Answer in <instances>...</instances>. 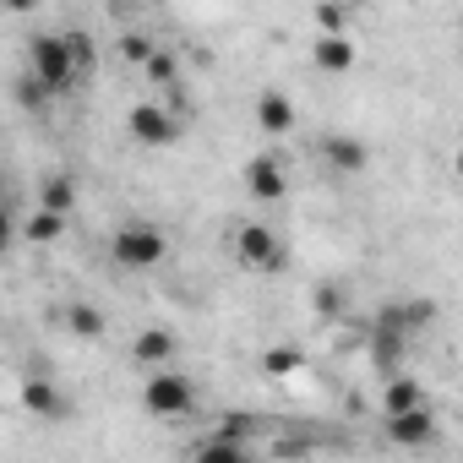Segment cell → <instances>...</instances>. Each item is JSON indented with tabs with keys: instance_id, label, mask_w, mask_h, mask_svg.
Masks as SVG:
<instances>
[{
	"instance_id": "83f0119b",
	"label": "cell",
	"mask_w": 463,
	"mask_h": 463,
	"mask_svg": "<svg viewBox=\"0 0 463 463\" xmlns=\"http://www.w3.org/2000/svg\"><path fill=\"white\" fill-rule=\"evenodd\" d=\"M235 463H257V458H251V452H241V458H235Z\"/></svg>"
},
{
	"instance_id": "603a6c76",
	"label": "cell",
	"mask_w": 463,
	"mask_h": 463,
	"mask_svg": "<svg viewBox=\"0 0 463 463\" xmlns=\"http://www.w3.org/2000/svg\"><path fill=\"white\" fill-rule=\"evenodd\" d=\"M344 23H349L344 6H317V28H322V39H344Z\"/></svg>"
},
{
	"instance_id": "3957f363",
	"label": "cell",
	"mask_w": 463,
	"mask_h": 463,
	"mask_svg": "<svg viewBox=\"0 0 463 463\" xmlns=\"http://www.w3.org/2000/svg\"><path fill=\"white\" fill-rule=\"evenodd\" d=\"M191 403H196V387H191V376H180V371H153L147 387H142V409H147V414L175 420V414H191Z\"/></svg>"
},
{
	"instance_id": "44dd1931",
	"label": "cell",
	"mask_w": 463,
	"mask_h": 463,
	"mask_svg": "<svg viewBox=\"0 0 463 463\" xmlns=\"http://www.w3.org/2000/svg\"><path fill=\"white\" fill-rule=\"evenodd\" d=\"M398 306H403V327H409V333H420V327L436 322V306H430V300H398Z\"/></svg>"
},
{
	"instance_id": "4316f807",
	"label": "cell",
	"mask_w": 463,
	"mask_h": 463,
	"mask_svg": "<svg viewBox=\"0 0 463 463\" xmlns=\"http://www.w3.org/2000/svg\"><path fill=\"white\" fill-rule=\"evenodd\" d=\"M12 241H17V218H12V207L0 202V257L12 251Z\"/></svg>"
},
{
	"instance_id": "d4e9b609",
	"label": "cell",
	"mask_w": 463,
	"mask_h": 463,
	"mask_svg": "<svg viewBox=\"0 0 463 463\" xmlns=\"http://www.w3.org/2000/svg\"><path fill=\"white\" fill-rule=\"evenodd\" d=\"M17 104H23V109H44V104H50V93H44L33 77H17Z\"/></svg>"
},
{
	"instance_id": "277c9868",
	"label": "cell",
	"mask_w": 463,
	"mask_h": 463,
	"mask_svg": "<svg viewBox=\"0 0 463 463\" xmlns=\"http://www.w3.org/2000/svg\"><path fill=\"white\" fill-rule=\"evenodd\" d=\"M235 257H241V268H251V273H279V268H284V241L273 235L268 223H246L241 235H235Z\"/></svg>"
},
{
	"instance_id": "5b68a950",
	"label": "cell",
	"mask_w": 463,
	"mask_h": 463,
	"mask_svg": "<svg viewBox=\"0 0 463 463\" xmlns=\"http://www.w3.org/2000/svg\"><path fill=\"white\" fill-rule=\"evenodd\" d=\"M126 131H131L142 147H169V142L180 137V120H175L169 109H158V104H137L131 120H126Z\"/></svg>"
},
{
	"instance_id": "ffe728a7",
	"label": "cell",
	"mask_w": 463,
	"mask_h": 463,
	"mask_svg": "<svg viewBox=\"0 0 463 463\" xmlns=\"http://www.w3.org/2000/svg\"><path fill=\"white\" fill-rule=\"evenodd\" d=\"M262 365H268V376H295V371L306 365V354L284 344V349H268V360H262Z\"/></svg>"
},
{
	"instance_id": "8fae6325",
	"label": "cell",
	"mask_w": 463,
	"mask_h": 463,
	"mask_svg": "<svg viewBox=\"0 0 463 463\" xmlns=\"http://www.w3.org/2000/svg\"><path fill=\"white\" fill-rule=\"evenodd\" d=\"M169 354H175V333H169V327H142V333L131 338V360L147 365V371H164Z\"/></svg>"
},
{
	"instance_id": "8992f818",
	"label": "cell",
	"mask_w": 463,
	"mask_h": 463,
	"mask_svg": "<svg viewBox=\"0 0 463 463\" xmlns=\"http://www.w3.org/2000/svg\"><path fill=\"white\" fill-rule=\"evenodd\" d=\"M246 191L257 196V202H284L289 196V175H284V164L273 158V153H257L251 164H246Z\"/></svg>"
},
{
	"instance_id": "9a60e30c",
	"label": "cell",
	"mask_w": 463,
	"mask_h": 463,
	"mask_svg": "<svg viewBox=\"0 0 463 463\" xmlns=\"http://www.w3.org/2000/svg\"><path fill=\"white\" fill-rule=\"evenodd\" d=\"M403 333H387V327H371V365L376 371H398V360H403Z\"/></svg>"
},
{
	"instance_id": "30bf717a",
	"label": "cell",
	"mask_w": 463,
	"mask_h": 463,
	"mask_svg": "<svg viewBox=\"0 0 463 463\" xmlns=\"http://www.w3.org/2000/svg\"><path fill=\"white\" fill-rule=\"evenodd\" d=\"M257 126H262L268 137H289V131H295V104H289V93L268 88V93L257 99Z\"/></svg>"
},
{
	"instance_id": "484cf974",
	"label": "cell",
	"mask_w": 463,
	"mask_h": 463,
	"mask_svg": "<svg viewBox=\"0 0 463 463\" xmlns=\"http://www.w3.org/2000/svg\"><path fill=\"white\" fill-rule=\"evenodd\" d=\"M311 300H317V311H322V317H338V311H344V289H338V284H317V295H311Z\"/></svg>"
},
{
	"instance_id": "7c38bea8",
	"label": "cell",
	"mask_w": 463,
	"mask_h": 463,
	"mask_svg": "<svg viewBox=\"0 0 463 463\" xmlns=\"http://www.w3.org/2000/svg\"><path fill=\"white\" fill-rule=\"evenodd\" d=\"M382 409L387 414H409V409H425V387L414 376H392L387 392H382Z\"/></svg>"
},
{
	"instance_id": "e0dca14e",
	"label": "cell",
	"mask_w": 463,
	"mask_h": 463,
	"mask_svg": "<svg viewBox=\"0 0 463 463\" xmlns=\"http://www.w3.org/2000/svg\"><path fill=\"white\" fill-rule=\"evenodd\" d=\"M23 235H28V246H55V241L66 235V218H61V213H44V207H39V213H33V218L23 223Z\"/></svg>"
},
{
	"instance_id": "ba28073f",
	"label": "cell",
	"mask_w": 463,
	"mask_h": 463,
	"mask_svg": "<svg viewBox=\"0 0 463 463\" xmlns=\"http://www.w3.org/2000/svg\"><path fill=\"white\" fill-rule=\"evenodd\" d=\"M436 409L425 403V409H409V414H387V441L392 447H425V441H436Z\"/></svg>"
},
{
	"instance_id": "5bb4252c",
	"label": "cell",
	"mask_w": 463,
	"mask_h": 463,
	"mask_svg": "<svg viewBox=\"0 0 463 463\" xmlns=\"http://www.w3.org/2000/svg\"><path fill=\"white\" fill-rule=\"evenodd\" d=\"M66 333L71 338H104V311L88 306V300H71L66 306Z\"/></svg>"
},
{
	"instance_id": "6da1fadb",
	"label": "cell",
	"mask_w": 463,
	"mask_h": 463,
	"mask_svg": "<svg viewBox=\"0 0 463 463\" xmlns=\"http://www.w3.org/2000/svg\"><path fill=\"white\" fill-rule=\"evenodd\" d=\"M28 66H33V82L55 99V93H71L82 77H77V61H71V50H66V39L61 33H33L28 39Z\"/></svg>"
},
{
	"instance_id": "cb8c5ba5",
	"label": "cell",
	"mask_w": 463,
	"mask_h": 463,
	"mask_svg": "<svg viewBox=\"0 0 463 463\" xmlns=\"http://www.w3.org/2000/svg\"><path fill=\"white\" fill-rule=\"evenodd\" d=\"M153 50H158V44H153L147 33H126V39H120V55H126V61H137V66H147V55H153Z\"/></svg>"
},
{
	"instance_id": "d6986e66",
	"label": "cell",
	"mask_w": 463,
	"mask_h": 463,
	"mask_svg": "<svg viewBox=\"0 0 463 463\" xmlns=\"http://www.w3.org/2000/svg\"><path fill=\"white\" fill-rule=\"evenodd\" d=\"M61 39H66L71 61H77V77H88V71H93V39H88L82 28H71V33H61Z\"/></svg>"
},
{
	"instance_id": "4fadbf2b",
	"label": "cell",
	"mask_w": 463,
	"mask_h": 463,
	"mask_svg": "<svg viewBox=\"0 0 463 463\" xmlns=\"http://www.w3.org/2000/svg\"><path fill=\"white\" fill-rule=\"evenodd\" d=\"M311 61H317V71H349L354 66V44L349 39H317V50H311Z\"/></svg>"
},
{
	"instance_id": "7402d4cb",
	"label": "cell",
	"mask_w": 463,
	"mask_h": 463,
	"mask_svg": "<svg viewBox=\"0 0 463 463\" xmlns=\"http://www.w3.org/2000/svg\"><path fill=\"white\" fill-rule=\"evenodd\" d=\"M241 452H246V447H229V441H202L191 463H235Z\"/></svg>"
},
{
	"instance_id": "ac0fdd59",
	"label": "cell",
	"mask_w": 463,
	"mask_h": 463,
	"mask_svg": "<svg viewBox=\"0 0 463 463\" xmlns=\"http://www.w3.org/2000/svg\"><path fill=\"white\" fill-rule=\"evenodd\" d=\"M142 71H147V82H158V88H180V61H175L169 50H153Z\"/></svg>"
},
{
	"instance_id": "52a82bcc",
	"label": "cell",
	"mask_w": 463,
	"mask_h": 463,
	"mask_svg": "<svg viewBox=\"0 0 463 463\" xmlns=\"http://www.w3.org/2000/svg\"><path fill=\"white\" fill-rule=\"evenodd\" d=\"M17 398H23V409L39 414V420H66V414H71V398H66L50 376H23Z\"/></svg>"
},
{
	"instance_id": "7a4b0ae2",
	"label": "cell",
	"mask_w": 463,
	"mask_h": 463,
	"mask_svg": "<svg viewBox=\"0 0 463 463\" xmlns=\"http://www.w3.org/2000/svg\"><path fill=\"white\" fill-rule=\"evenodd\" d=\"M109 257L126 273H147V268H158L169 257V235H164V229H153V223H126V229H115Z\"/></svg>"
},
{
	"instance_id": "9c48e42d",
	"label": "cell",
	"mask_w": 463,
	"mask_h": 463,
	"mask_svg": "<svg viewBox=\"0 0 463 463\" xmlns=\"http://www.w3.org/2000/svg\"><path fill=\"white\" fill-rule=\"evenodd\" d=\"M322 158H327L333 175H360L371 164V147L360 137H349V131H333V137H322Z\"/></svg>"
},
{
	"instance_id": "2e32d148",
	"label": "cell",
	"mask_w": 463,
	"mask_h": 463,
	"mask_svg": "<svg viewBox=\"0 0 463 463\" xmlns=\"http://www.w3.org/2000/svg\"><path fill=\"white\" fill-rule=\"evenodd\" d=\"M44 213H61V218H71V207H77V180L71 175H50L44 180V202H39Z\"/></svg>"
}]
</instances>
